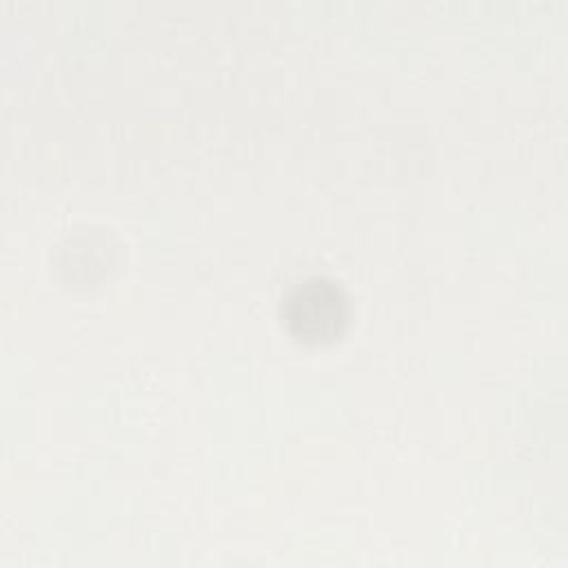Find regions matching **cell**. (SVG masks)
I'll use <instances>...</instances> for the list:
<instances>
[{
	"instance_id": "1",
	"label": "cell",
	"mask_w": 568,
	"mask_h": 568,
	"mask_svg": "<svg viewBox=\"0 0 568 568\" xmlns=\"http://www.w3.org/2000/svg\"><path fill=\"white\" fill-rule=\"evenodd\" d=\"M344 320V300L339 291L324 280L304 282L288 300V322L306 339H324L335 335Z\"/></svg>"
}]
</instances>
